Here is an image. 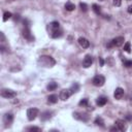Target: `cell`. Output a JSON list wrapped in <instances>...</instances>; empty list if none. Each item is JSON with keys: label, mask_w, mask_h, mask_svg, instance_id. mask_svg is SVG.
<instances>
[{"label": "cell", "mask_w": 132, "mask_h": 132, "mask_svg": "<svg viewBox=\"0 0 132 132\" xmlns=\"http://www.w3.org/2000/svg\"><path fill=\"white\" fill-rule=\"evenodd\" d=\"M37 64L40 67H45V68H50V67H53L56 64V61L53 57L51 56H46V55H43V56H40L37 60Z\"/></svg>", "instance_id": "1"}, {"label": "cell", "mask_w": 132, "mask_h": 132, "mask_svg": "<svg viewBox=\"0 0 132 132\" xmlns=\"http://www.w3.org/2000/svg\"><path fill=\"white\" fill-rule=\"evenodd\" d=\"M124 43V37L123 36H118L114 38L111 41L107 43V48H112V46H121Z\"/></svg>", "instance_id": "2"}, {"label": "cell", "mask_w": 132, "mask_h": 132, "mask_svg": "<svg viewBox=\"0 0 132 132\" xmlns=\"http://www.w3.org/2000/svg\"><path fill=\"white\" fill-rule=\"evenodd\" d=\"M92 83L96 87H102L104 85V83H105V78L103 76H101V74H97V76L94 77Z\"/></svg>", "instance_id": "3"}, {"label": "cell", "mask_w": 132, "mask_h": 132, "mask_svg": "<svg viewBox=\"0 0 132 132\" xmlns=\"http://www.w3.org/2000/svg\"><path fill=\"white\" fill-rule=\"evenodd\" d=\"M1 96L3 98H14L17 96V92L11 89H2L1 90Z\"/></svg>", "instance_id": "4"}, {"label": "cell", "mask_w": 132, "mask_h": 132, "mask_svg": "<svg viewBox=\"0 0 132 132\" xmlns=\"http://www.w3.org/2000/svg\"><path fill=\"white\" fill-rule=\"evenodd\" d=\"M22 34H23L24 38L27 39L28 41H34V39H35L34 36H33V34L31 33L30 28H28V27H24V29L22 31Z\"/></svg>", "instance_id": "5"}, {"label": "cell", "mask_w": 132, "mask_h": 132, "mask_svg": "<svg viewBox=\"0 0 132 132\" xmlns=\"http://www.w3.org/2000/svg\"><path fill=\"white\" fill-rule=\"evenodd\" d=\"M38 112H39V110H38L37 108H35V107L29 108V109L27 110V118H28V120H29V121L35 120L36 117L38 116Z\"/></svg>", "instance_id": "6"}, {"label": "cell", "mask_w": 132, "mask_h": 132, "mask_svg": "<svg viewBox=\"0 0 132 132\" xmlns=\"http://www.w3.org/2000/svg\"><path fill=\"white\" fill-rule=\"evenodd\" d=\"M73 118L79 120V121H83V122H88L90 119V116L88 114H81V112H73Z\"/></svg>", "instance_id": "7"}, {"label": "cell", "mask_w": 132, "mask_h": 132, "mask_svg": "<svg viewBox=\"0 0 132 132\" xmlns=\"http://www.w3.org/2000/svg\"><path fill=\"white\" fill-rule=\"evenodd\" d=\"M14 122V115L11 114V112H7L3 116V123L5 124V127L7 126H11L12 123Z\"/></svg>", "instance_id": "8"}, {"label": "cell", "mask_w": 132, "mask_h": 132, "mask_svg": "<svg viewBox=\"0 0 132 132\" xmlns=\"http://www.w3.org/2000/svg\"><path fill=\"white\" fill-rule=\"evenodd\" d=\"M93 63V58L91 55H87L85 58H84V61H83V67L84 68H89L91 67V65Z\"/></svg>", "instance_id": "9"}, {"label": "cell", "mask_w": 132, "mask_h": 132, "mask_svg": "<svg viewBox=\"0 0 132 132\" xmlns=\"http://www.w3.org/2000/svg\"><path fill=\"white\" fill-rule=\"evenodd\" d=\"M71 95V92H70V90L69 89H63L61 92H60V99L61 100H63V101H65V100H67L68 98H69V96Z\"/></svg>", "instance_id": "10"}, {"label": "cell", "mask_w": 132, "mask_h": 132, "mask_svg": "<svg viewBox=\"0 0 132 132\" xmlns=\"http://www.w3.org/2000/svg\"><path fill=\"white\" fill-rule=\"evenodd\" d=\"M115 125H116V127L118 128L119 131H125L127 129V125L123 120H117Z\"/></svg>", "instance_id": "11"}, {"label": "cell", "mask_w": 132, "mask_h": 132, "mask_svg": "<svg viewBox=\"0 0 132 132\" xmlns=\"http://www.w3.org/2000/svg\"><path fill=\"white\" fill-rule=\"evenodd\" d=\"M124 96V90L122 88H117L115 90V93H114V97L117 99V100H121Z\"/></svg>", "instance_id": "12"}, {"label": "cell", "mask_w": 132, "mask_h": 132, "mask_svg": "<svg viewBox=\"0 0 132 132\" xmlns=\"http://www.w3.org/2000/svg\"><path fill=\"white\" fill-rule=\"evenodd\" d=\"M79 43H80V45H81L83 49H88V48L90 46L89 40H88L87 38H85V37H80V38H79Z\"/></svg>", "instance_id": "13"}, {"label": "cell", "mask_w": 132, "mask_h": 132, "mask_svg": "<svg viewBox=\"0 0 132 132\" xmlns=\"http://www.w3.org/2000/svg\"><path fill=\"white\" fill-rule=\"evenodd\" d=\"M59 28H60L59 22L54 21V22H52V23L49 24V30H50L51 32H53V31H55V30H57V29H59Z\"/></svg>", "instance_id": "14"}, {"label": "cell", "mask_w": 132, "mask_h": 132, "mask_svg": "<svg viewBox=\"0 0 132 132\" xmlns=\"http://www.w3.org/2000/svg\"><path fill=\"white\" fill-rule=\"evenodd\" d=\"M51 118H52V111H44V112H42L41 116H40V121L45 122V121L50 120Z\"/></svg>", "instance_id": "15"}, {"label": "cell", "mask_w": 132, "mask_h": 132, "mask_svg": "<svg viewBox=\"0 0 132 132\" xmlns=\"http://www.w3.org/2000/svg\"><path fill=\"white\" fill-rule=\"evenodd\" d=\"M62 35H63V31L60 28L55 30V31H53V32H51V37H53V38H59Z\"/></svg>", "instance_id": "16"}, {"label": "cell", "mask_w": 132, "mask_h": 132, "mask_svg": "<svg viewBox=\"0 0 132 132\" xmlns=\"http://www.w3.org/2000/svg\"><path fill=\"white\" fill-rule=\"evenodd\" d=\"M106 103H107V98L104 97V96H101V97L97 98V100H96V104L99 105V106H103Z\"/></svg>", "instance_id": "17"}, {"label": "cell", "mask_w": 132, "mask_h": 132, "mask_svg": "<svg viewBox=\"0 0 132 132\" xmlns=\"http://www.w3.org/2000/svg\"><path fill=\"white\" fill-rule=\"evenodd\" d=\"M70 92H71V94H74V93H77V92H79L80 91V85L78 84V83H74V84H72L71 85V87H70Z\"/></svg>", "instance_id": "18"}, {"label": "cell", "mask_w": 132, "mask_h": 132, "mask_svg": "<svg viewBox=\"0 0 132 132\" xmlns=\"http://www.w3.org/2000/svg\"><path fill=\"white\" fill-rule=\"evenodd\" d=\"M48 102H49V103H52V104L57 103V102H58V96L55 95V94L50 95V96L48 97Z\"/></svg>", "instance_id": "19"}, {"label": "cell", "mask_w": 132, "mask_h": 132, "mask_svg": "<svg viewBox=\"0 0 132 132\" xmlns=\"http://www.w3.org/2000/svg\"><path fill=\"white\" fill-rule=\"evenodd\" d=\"M94 124H95L96 126L104 127V121H103V119H102L101 117H97V118L95 119V121H94Z\"/></svg>", "instance_id": "20"}, {"label": "cell", "mask_w": 132, "mask_h": 132, "mask_svg": "<svg viewBox=\"0 0 132 132\" xmlns=\"http://www.w3.org/2000/svg\"><path fill=\"white\" fill-rule=\"evenodd\" d=\"M57 88H58V84L55 83V82H52V83H50V84L46 86V89H48L49 91H54V90H56Z\"/></svg>", "instance_id": "21"}, {"label": "cell", "mask_w": 132, "mask_h": 132, "mask_svg": "<svg viewBox=\"0 0 132 132\" xmlns=\"http://www.w3.org/2000/svg\"><path fill=\"white\" fill-rule=\"evenodd\" d=\"M65 8H66V11H68V12H72L76 8V5L73 3H71V2H67L65 4Z\"/></svg>", "instance_id": "22"}, {"label": "cell", "mask_w": 132, "mask_h": 132, "mask_svg": "<svg viewBox=\"0 0 132 132\" xmlns=\"http://www.w3.org/2000/svg\"><path fill=\"white\" fill-rule=\"evenodd\" d=\"M92 7H93V11H94V13H95L96 15H100V14H101V7H100L99 5L93 4Z\"/></svg>", "instance_id": "23"}, {"label": "cell", "mask_w": 132, "mask_h": 132, "mask_svg": "<svg viewBox=\"0 0 132 132\" xmlns=\"http://www.w3.org/2000/svg\"><path fill=\"white\" fill-rule=\"evenodd\" d=\"M13 17V14L12 13H10V12H5L4 14H3V21L4 22H6L8 19H11Z\"/></svg>", "instance_id": "24"}, {"label": "cell", "mask_w": 132, "mask_h": 132, "mask_svg": "<svg viewBox=\"0 0 132 132\" xmlns=\"http://www.w3.org/2000/svg\"><path fill=\"white\" fill-rule=\"evenodd\" d=\"M88 104H89V101H88L87 98H84V99H82V100L79 102V105H80V106H83V107L88 106Z\"/></svg>", "instance_id": "25"}, {"label": "cell", "mask_w": 132, "mask_h": 132, "mask_svg": "<svg viewBox=\"0 0 132 132\" xmlns=\"http://www.w3.org/2000/svg\"><path fill=\"white\" fill-rule=\"evenodd\" d=\"M124 51L127 53H131V43L130 42H126L124 44Z\"/></svg>", "instance_id": "26"}, {"label": "cell", "mask_w": 132, "mask_h": 132, "mask_svg": "<svg viewBox=\"0 0 132 132\" xmlns=\"http://www.w3.org/2000/svg\"><path fill=\"white\" fill-rule=\"evenodd\" d=\"M123 64L125 67L129 68V67H132V60H124L123 61Z\"/></svg>", "instance_id": "27"}, {"label": "cell", "mask_w": 132, "mask_h": 132, "mask_svg": "<svg viewBox=\"0 0 132 132\" xmlns=\"http://www.w3.org/2000/svg\"><path fill=\"white\" fill-rule=\"evenodd\" d=\"M80 7H81V10H82L83 12H87V11H88V5H87L86 3H84V2H81V3H80Z\"/></svg>", "instance_id": "28"}, {"label": "cell", "mask_w": 132, "mask_h": 132, "mask_svg": "<svg viewBox=\"0 0 132 132\" xmlns=\"http://www.w3.org/2000/svg\"><path fill=\"white\" fill-rule=\"evenodd\" d=\"M40 130H41L40 128H38V127H34V126H32V127H29V128H28V131H31V132H33V131L39 132Z\"/></svg>", "instance_id": "29"}, {"label": "cell", "mask_w": 132, "mask_h": 132, "mask_svg": "<svg viewBox=\"0 0 132 132\" xmlns=\"http://www.w3.org/2000/svg\"><path fill=\"white\" fill-rule=\"evenodd\" d=\"M112 3H114V5H115V6H121L122 0H114Z\"/></svg>", "instance_id": "30"}, {"label": "cell", "mask_w": 132, "mask_h": 132, "mask_svg": "<svg viewBox=\"0 0 132 132\" xmlns=\"http://www.w3.org/2000/svg\"><path fill=\"white\" fill-rule=\"evenodd\" d=\"M106 63H107V64L109 63V65H110V66H112V65H114V60H112V58H111V57H109V58L106 60Z\"/></svg>", "instance_id": "31"}, {"label": "cell", "mask_w": 132, "mask_h": 132, "mask_svg": "<svg viewBox=\"0 0 132 132\" xmlns=\"http://www.w3.org/2000/svg\"><path fill=\"white\" fill-rule=\"evenodd\" d=\"M127 11H128V13H129V14H132V4L128 6V10H127Z\"/></svg>", "instance_id": "32"}, {"label": "cell", "mask_w": 132, "mask_h": 132, "mask_svg": "<svg viewBox=\"0 0 132 132\" xmlns=\"http://www.w3.org/2000/svg\"><path fill=\"white\" fill-rule=\"evenodd\" d=\"M99 62H100V66H103L104 65V61L102 58H99Z\"/></svg>", "instance_id": "33"}, {"label": "cell", "mask_w": 132, "mask_h": 132, "mask_svg": "<svg viewBox=\"0 0 132 132\" xmlns=\"http://www.w3.org/2000/svg\"><path fill=\"white\" fill-rule=\"evenodd\" d=\"M126 119L129 120V121H131V120H132V115H127V116H126Z\"/></svg>", "instance_id": "34"}, {"label": "cell", "mask_w": 132, "mask_h": 132, "mask_svg": "<svg viewBox=\"0 0 132 132\" xmlns=\"http://www.w3.org/2000/svg\"><path fill=\"white\" fill-rule=\"evenodd\" d=\"M110 131H119V130L117 127H112V128H110Z\"/></svg>", "instance_id": "35"}, {"label": "cell", "mask_w": 132, "mask_h": 132, "mask_svg": "<svg viewBox=\"0 0 132 132\" xmlns=\"http://www.w3.org/2000/svg\"><path fill=\"white\" fill-rule=\"evenodd\" d=\"M131 101H132V98H131Z\"/></svg>", "instance_id": "36"}]
</instances>
